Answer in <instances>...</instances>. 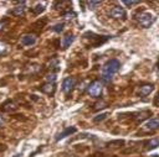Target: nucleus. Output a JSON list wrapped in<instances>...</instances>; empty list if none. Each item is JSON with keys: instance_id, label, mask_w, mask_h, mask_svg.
I'll use <instances>...</instances> for the list:
<instances>
[{"instance_id": "obj_1", "label": "nucleus", "mask_w": 159, "mask_h": 157, "mask_svg": "<svg viewBox=\"0 0 159 157\" xmlns=\"http://www.w3.org/2000/svg\"><path fill=\"white\" fill-rule=\"evenodd\" d=\"M120 63L118 59H109L103 67H102V79L104 82H109L112 77L119 70Z\"/></svg>"}, {"instance_id": "obj_2", "label": "nucleus", "mask_w": 159, "mask_h": 157, "mask_svg": "<svg viewBox=\"0 0 159 157\" xmlns=\"http://www.w3.org/2000/svg\"><path fill=\"white\" fill-rule=\"evenodd\" d=\"M137 21L140 25V27L148 28V27H150L153 25V22L155 21V17H154L153 14L144 11V12H140V14L137 15Z\"/></svg>"}, {"instance_id": "obj_3", "label": "nucleus", "mask_w": 159, "mask_h": 157, "mask_svg": "<svg viewBox=\"0 0 159 157\" xmlns=\"http://www.w3.org/2000/svg\"><path fill=\"white\" fill-rule=\"evenodd\" d=\"M108 38H109V36H99V35H96V33H93V32H87V33L83 35V40H84V41L89 40L88 46H91V47L93 46V41H96V42H94V47H97V46L104 43Z\"/></svg>"}, {"instance_id": "obj_4", "label": "nucleus", "mask_w": 159, "mask_h": 157, "mask_svg": "<svg viewBox=\"0 0 159 157\" xmlns=\"http://www.w3.org/2000/svg\"><path fill=\"white\" fill-rule=\"evenodd\" d=\"M102 90H103V84L99 80H93L87 87V94L92 98H98L102 94Z\"/></svg>"}, {"instance_id": "obj_5", "label": "nucleus", "mask_w": 159, "mask_h": 157, "mask_svg": "<svg viewBox=\"0 0 159 157\" xmlns=\"http://www.w3.org/2000/svg\"><path fill=\"white\" fill-rule=\"evenodd\" d=\"M109 16L112 19H116V20H123V19H125L127 12L123 7L116 5V6H112V9L109 10Z\"/></svg>"}, {"instance_id": "obj_6", "label": "nucleus", "mask_w": 159, "mask_h": 157, "mask_svg": "<svg viewBox=\"0 0 159 157\" xmlns=\"http://www.w3.org/2000/svg\"><path fill=\"white\" fill-rule=\"evenodd\" d=\"M75 87H76V78H73V77H67V78L63 80V83H62V91L66 93V94H68V93H71V91L73 90Z\"/></svg>"}, {"instance_id": "obj_7", "label": "nucleus", "mask_w": 159, "mask_h": 157, "mask_svg": "<svg viewBox=\"0 0 159 157\" xmlns=\"http://www.w3.org/2000/svg\"><path fill=\"white\" fill-rule=\"evenodd\" d=\"M143 129L145 131H154V130H158L159 129V117H153L150 120H148L144 125H143Z\"/></svg>"}, {"instance_id": "obj_8", "label": "nucleus", "mask_w": 159, "mask_h": 157, "mask_svg": "<svg viewBox=\"0 0 159 157\" xmlns=\"http://www.w3.org/2000/svg\"><path fill=\"white\" fill-rule=\"evenodd\" d=\"M150 115H152V111H149V110H143V111L132 114V119H133L134 121H137V122H140V121L148 119Z\"/></svg>"}, {"instance_id": "obj_9", "label": "nucleus", "mask_w": 159, "mask_h": 157, "mask_svg": "<svg viewBox=\"0 0 159 157\" xmlns=\"http://www.w3.org/2000/svg\"><path fill=\"white\" fill-rule=\"evenodd\" d=\"M73 41H75V36H73L72 33H67L65 37H62L60 47H61L62 49H67V48L71 46V43H72Z\"/></svg>"}, {"instance_id": "obj_10", "label": "nucleus", "mask_w": 159, "mask_h": 157, "mask_svg": "<svg viewBox=\"0 0 159 157\" xmlns=\"http://www.w3.org/2000/svg\"><path fill=\"white\" fill-rule=\"evenodd\" d=\"M35 42H36V36L35 35L27 33V35H24L21 37V45L22 46H32V45H35Z\"/></svg>"}, {"instance_id": "obj_11", "label": "nucleus", "mask_w": 159, "mask_h": 157, "mask_svg": "<svg viewBox=\"0 0 159 157\" xmlns=\"http://www.w3.org/2000/svg\"><path fill=\"white\" fill-rule=\"evenodd\" d=\"M40 90L42 93H45V94L52 95L55 93V90H56V85H55V83H46V84L40 87Z\"/></svg>"}, {"instance_id": "obj_12", "label": "nucleus", "mask_w": 159, "mask_h": 157, "mask_svg": "<svg viewBox=\"0 0 159 157\" xmlns=\"http://www.w3.org/2000/svg\"><path fill=\"white\" fill-rule=\"evenodd\" d=\"M153 90H154V85H153V84H149V83L143 84V85H140V88H139V95L147 96V95H149Z\"/></svg>"}, {"instance_id": "obj_13", "label": "nucleus", "mask_w": 159, "mask_h": 157, "mask_svg": "<svg viewBox=\"0 0 159 157\" xmlns=\"http://www.w3.org/2000/svg\"><path fill=\"white\" fill-rule=\"evenodd\" d=\"M143 145H144V150H145V151L154 150V148L159 147V138H150V140H147Z\"/></svg>"}, {"instance_id": "obj_14", "label": "nucleus", "mask_w": 159, "mask_h": 157, "mask_svg": "<svg viewBox=\"0 0 159 157\" xmlns=\"http://www.w3.org/2000/svg\"><path fill=\"white\" fill-rule=\"evenodd\" d=\"M17 109V106H16V104L14 103V101H11V100H7L5 104H2L1 105V108H0V110L1 111H4V112H10V111H15Z\"/></svg>"}, {"instance_id": "obj_15", "label": "nucleus", "mask_w": 159, "mask_h": 157, "mask_svg": "<svg viewBox=\"0 0 159 157\" xmlns=\"http://www.w3.org/2000/svg\"><path fill=\"white\" fill-rule=\"evenodd\" d=\"M77 131V129L75 127V126H72V127H67V129H65L62 132H60L58 135H57V137H56V140L58 141V140H61V138H65L66 136H70V135H72V134H75Z\"/></svg>"}, {"instance_id": "obj_16", "label": "nucleus", "mask_w": 159, "mask_h": 157, "mask_svg": "<svg viewBox=\"0 0 159 157\" xmlns=\"http://www.w3.org/2000/svg\"><path fill=\"white\" fill-rule=\"evenodd\" d=\"M11 14L14 16H24V14H25V6H24V4L14 7L12 11H11Z\"/></svg>"}, {"instance_id": "obj_17", "label": "nucleus", "mask_w": 159, "mask_h": 157, "mask_svg": "<svg viewBox=\"0 0 159 157\" xmlns=\"http://www.w3.org/2000/svg\"><path fill=\"white\" fill-rule=\"evenodd\" d=\"M107 106V103L104 100H98L94 105H93V110H101V109H104Z\"/></svg>"}, {"instance_id": "obj_18", "label": "nucleus", "mask_w": 159, "mask_h": 157, "mask_svg": "<svg viewBox=\"0 0 159 157\" xmlns=\"http://www.w3.org/2000/svg\"><path fill=\"white\" fill-rule=\"evenodd\" d=\"M40 69H41V67H40L39 64H31V66H29V68H27L29 73H31V74H35V73H37Z\"/></svg>"}, {"instance_id": "obj_19", "label": "nucleus", "mask_w": 159, "mask_h": 157, "mask_svg": "<svg viewBox=\"0 0 159 157\" xmlns=\"http://www.w3.org/2000/svg\"><path fill=\"white\" fill-rule=\"evenodd\" d=\"M45 10V6L42 5V4H37L35 7H32V11L36 14V15H39V14H41L42 11Z\"/></svg>"}, {"instance_id": "obj_20", "label": "nucleus", "mask_w": 159, "mask_h": 157, "mask_svg": "<svg viewBox=\"0 0 159 157\" xmlns=\"http://www.w3.org/2000/svg\"><path fill=\"white\" fill-rule=\"evenodd\" d=\"M101 5V1H87V6H88V9H91V10H94L97 6H99Z\"/></svg>"}, {"instance_id": "obj_21", "label": "nucleus", "mask_w": 159, "mask_h": 157, "mask_svg": "<svg viewBox=\"0 0 159 157\" xmlns=\"http://www.w3.org/2000/svg\"><path fill=\"white\" fill-rule=\"evenodd\" d=\"M108 116V114L107 112H103V114H101V115H97L96 117H93V121L94 122H99V121H103L106 117Z\"/></svg>"}, {"instance_id": "obj_22", "label": "nucleus", "mask_w": 159, "mask_h": 157, "mask_svg": "<svg viewBox=\"0 0 159 157\" xmlns=\"http://www.w3.org/2000/svg\"><path fill=\"white\" fill-rule=\"evenodd\" d=\"M123 143H124V141H123V140H117V141H112V142H108V143H107V147H117L116 145L120 146V145H123Z\"/></svg>"}, {"instance_id": "obj_23", "label": "nucleus", "mask_w": 159, "mask_h": 157, "mask_svg": "<svg viewBox=\"0 0 159 157\" xmlns=\"http://www.w3.org/2000/svg\"><path fill=\"white\" fill-rule=\"evenodd\" d=\"M56 73H50V74H47L46 75V80H47V83H55V80H56Z\"/></svg>"}, {"instance_id": "obj_24", "label": "nucleus", "mask_w": 159, "mask_h": 157, "mask_svg": "<svg viewBox=\"0 0 159 157\" xmlns=\"http://www.w3.org/2000/svg\"><path fill=\"white\" fill-rule=\"evenodd\" d=\"M63 27H65L63 23H57V25H55V26L52 27V31H55V32H61V31H63Z\"/></svg>"}, {"instance_id": "obj_25", "label": "nucleus", "mask_w": 159, "mask_h": 157, "mask_svg": "<svg viewBox=\"0 0 159 157\" xmlns=\"http://www.w3.org/2000/svg\"><path fill=\"white\" fill-rule=\"evenodd\" d=\"M63 17H65L66 20H71V19L76 17V14L72 12V11H68V12H65V14H63Z\"/></svg>"}, {"instance_id": "obj_26", "label": "nucleus", "mask_w": 159, "mask_h": 157, "mask_svg": "<svg viewBox=\"0 0 159 157\" xmlns=\"http://www.w3.org/2000/svg\"><path fill=\"white\" fill-rule=\"evenodd\" d=\"M123 4L124 5H127V6H132V5H137V4H139V1H137V0H123Z\"/></svg>"}, {"instance_id": "obj_27", "label": "nucleus", "mask_w": 159, "mask_h": 157, "mask_svg": "<svg viewBox=\"0 0 159 157\" xmlns=\"http://www.w3.org/2000/svg\"><path fill=\"white\" fill-rule=\"evenodd\" d=\"M6 51H7V47H6V45H5L4 42H0V54H4Z\"/></svg>"}, {"instance_id": "obj_28", "label": "nucleus", "mask_w": 159, "mask_h": 157, "mask_svg": "<svg viewBox=\"0 0 159 157\" xmlns=\"http://www.w3.org/2000/svg\"><path fill=\"white\" fill-rule=\"evenodd\" d=\"M7 22H9V20H7V19H4V20H1V21H0V31H2V30L5 28V26L7 25Z\"/></svg>"}, {"instance_id": "obj_29", "label": "nucleus", "mask_w": 159, "mask_h": 157, "mask_svg": "<svg viewBox=\"0 0 159 157\" xmlns=\"http://www.w3.org/2000/svg\"><path fill=\"white\" fill-rule=\"evenodd\" d=\"M2 122H4V119H2V117H1V116H0V126H1V125H2Z\"/></svg>"}, {"instance_id": "obj_30", "label": "nucleus", "mask_w": 159, "mask_h": 157, "mask_svg": "<svg viewBox=\"0 0 159 157\" xmlns=\"http://www.w3.org/2000/svg\"><path fill=\"white\" fill-rule=\"evenodd\" d=\"M19 156H20V155H16V156H15V157H19Z\"/></svg>"}, {"instance_id": "obj_31", "label": "nucleus", "mask_w": 159, "mask_h": 157, "mask_svg": "<svg viewBox=\"0 0 159 157\" xmlns=\"http://www.w3.org/2000/svg\"><path fill=\"white\" fill-rule=\"evenodd\" d=\"M158 68H159V63H158Z\"/></svg>"}]
</instances>
